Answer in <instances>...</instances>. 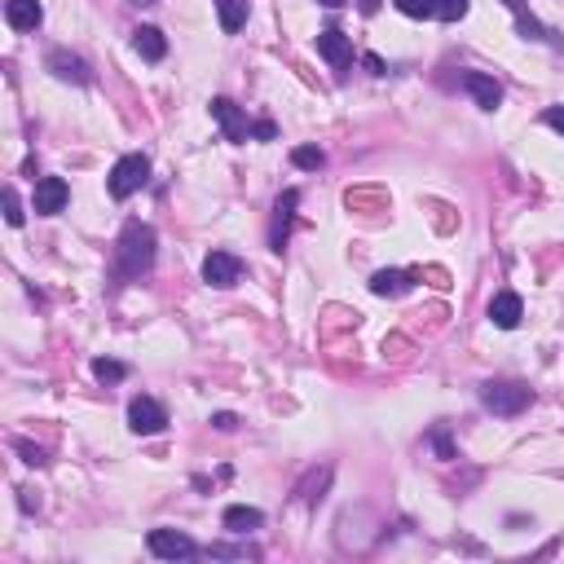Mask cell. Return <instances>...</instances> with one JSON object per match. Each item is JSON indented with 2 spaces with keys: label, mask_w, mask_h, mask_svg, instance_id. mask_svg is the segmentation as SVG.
Returning a JSON list of instances; mask_svg holds the SVG:
<instances>
[{
  "label": "cell",
  "mask_w": 564,
  "mask_h": 564,
  "mask_svg": "<svg viewBox=\"0 0 564 564\" xmlns=\"http://www.w3.org/2000/svg\"><path fill=\"white\" fill-rule=\"evenodd\" d=\"M154 247H159V239H154L151 225L128 221L124 234H119V247H115V282H133V278H142V273L154 265Z\"/></svg>",
  "instance_id": "cell-1"
},
{
  "label": "cell",
  "mask_w": 564,
  "mask_h": 564,
  "mask_svg": "<svg viewBox=\"0 0 564 564\" xmlns=\"http://www.w3.org/2000/svg\"><path fill=\"white\" fill-rule=\"evenodd\" d=\"M529 402H534V388H529V384H516V379H490V384H481V406L503 414V419L529 411Z\"/></svg>",
  "instance_id": "cell-2"
},
{
  "label": "cell",
  "mask_w": 564,
  "mask_h": 564,
  "mask_svg": "<svg viewBox=\"0 0 564 564\" xmlns=\"http://www.w3.org/2000/svg\"><path fill=\"white\" fill-rule=\"evenodd\" d=\"M146 181H151V159H146V154H124V159L110 168L106 190H110V199H133Z\"/></svg>",
  "instance_id": "cell-3"
},
{
  "label": "cell",
  "mask_w": 564,
  "mask_h": 564,
  "mask_svg": "<svg viewBox=\"0 0 564 564\" xmlns=\"http://www.w3.org/2000/svg\"><path fill=\"white\" fill-rule=\"evenodd\" d=\"M212 119L225 128V142H234V146H243V142H252V137H256V124H252L239 106L230 102V98H212Z\"/></svg>",
  "instance_id": "cell-4"
},
{
  "label": "cell",
  "mask_w": 564,
  "mask_h": 564,
  "mask_svg": "<svg viewBox=\"0 0 564 564\" xmlns=\"http://www.w3.org/2000/svg\"><path fill=\"white\" fill-rule=\"evenodd\" d=\"M146 542H151V556H159V560H186V556H199L195 538L181 534V529H151Z\"/></svg>",
  "instance_id": "cell-5"
},
{
  "label": "cell",
  "mask_w": 564,
  "mask_h": 564,
  "mask_svg": "<svg viewBox=\"0 0 564 564\" xmlns=\"http://www.w3.org/2000/svg\"><path fill=\"white\" fill-rule=\"evenodd\" d=\"M128 428H133L137 437H154V432L168 428V411H163L154 397H133V402H128Z\"/></svg>",
  "instance_id": "cell-6"
},
{
  "label": "cell",
  "mask_w": 564,
  "mask_h": 564,
  "mask_svg": "<svg viewBox=\"0 0 564 564\" xmlns=\"http://www.w3.org/2000/svg\"><path fill=\"white\" fill-rule=\"evenodd\" d=\"M296 207H300V190H282L278 204H273V221H269V247L282 252L287 247V234H291V221H296Z\"/></svg>",
  "instance_id": "cell-7"
},
{
  "label": "cell",
  "mask_w": 564,
  "mask_h": 564,
  "mask_svg": "<svg viewBox=\"0 0 564 564\" xmlns=\"http://www.w3.org/2000/svg\"><path fill=\"white\" fill-rule=\"evenodd\" d=\"M239 278H243V260L234 256V252H212V256L204 260V282H207V287L230 291Z\"/></svg>",
  "instance_id": "cell-8"
},
{
  "label": "cell",
  "mask_w": 564,
  "mask_h": 564,
  "mask_svg": "<svg viewBox=\"0 0 564 564\" xmlns=\"http://www.w3.org/2000/svg\"><path fill=\"white\" fill-rule=\"evenodd\" d=\"M459 84L472 93V102L481 106V110H499L503 106V84L494 75H485V71H463Z\"/></svg>",
  "instance_id": "cell-9"
},
{
  "label": "cell",
  "mask_w": 564,
  "mask_h": 564,
  "mask_svg": "<svg viewBox=\"0 0 564 564\" xmlns=\"http://www.w3.org/2000/svg\"><path fill=\"white\" fill-rule=\"evenodd\" d=\"M317 53L335 66V71H344L349 62H353V40L344 36V31H335V27H326V31H317Z\"/></svg>",
  "instance_id": "cell-10"
},
{
  "label": "cell",
  "mask_w": 564,
  "mask_h": 564,
  "mask_svg": "<svg viewBox=\"0 0 564 564\" xmlns=\"http://www.w3.org/2000/svg\"><path fill=\"white\" fill-rule=\"evenodd\" d=\"M66 199H71V190H66L62 177H40L36 181V212L40 216H57L66 207Z\"/></svg>",
  "instance_id": "cell-11"
},
{
  "label": "cell",
  "mask_w": 564,
  "mask_h": 564,
  "mask_svg": "<svg viewBox=\"0 0 564 564\" xmlns=\"http://www.w3.org/2000/svg\"><path fill=\"white\" fill-rule=\"evenodd\" d=\"M520 317H525V305H520L516 291H499V296L490 300V322H494L499 331H516Z\"/></svg>",
  "instance_id": "cell-12"
},
{
  "label": "cell",
  "mask_w": 564,
  "mask_h": 564,
  "mask_svg": "<svg viewBox=\"0 0 564 564\" xmlns=\"http://www.w3.org/2000/svg\"><path fill=\"white\" fill-rule=\"evenodd\" d=\"M40 18H45L40 0H4V22H9L13 31H36Z\"/></svg>",
  "instance_id": "cell-13"
},
{
  "label": "cell",
  "mask_w": 564,
  "mask_h": 564,
  "mask_svg": "<svg viewBox=\"0 0 564 564\" xmlns=\"http://www.w3.org/2000/svg\"><path fill=\"white\" fill-rule=\"evenodd\" d=\"M49 71L57 80H71V84H89V80H93V75H89V62L75 57V53H66V49L49 53Z\"/></svg>",
  "instance_id": "cell-14"
},
{
  "label": "cell",
  "mask_w": 564,
  "mask_h": 564,
  "mask_svg": "<svg viewBox=\"0 0 564 564\" xmlns=\"http://www.w3.org/2000/svg\"><path fill=\"white\" fill-rule=\"evenodd\" d=\"M411 287H414V278L406 269H379V273L370 278V291H375V296H393V300L406 296Z\"/></svg>",
  "instance_id": "cell-15"
},
{
  "label": "cell",
  "mask_w": 564,
  "mask_h": 564,
  "mask_svg": "<svg viewBox=\"0 0 564 564\" xmlns=\"http://www.w3.org/2000/svg\"><path fill=\"white\" fill-rule=\"evenodd\" d=\"M133 49L142 53L146 62H163V57H168V40H163L159 27H137V31H133Z\"/></svg>",
  "instance_id": "cell-16"
},
{
  "label": "cell",
  "mask_w": 564,
  "mask_h": 564,
  "mask_svg": "<svg viewBox=\"0 0 564 564\" xmlns=\"http://www.w3.org/2000/svg\"><path fill=\"white\" fill-rule=\"evenodd\" d=\"M221 520H225L230 534H252V529L265 525V512H260V508H243V503H234V508H225Z\"/></svg>",
  "instance_id": "cell-17"
},
{
  "label": "cell",
  "mask_w": 564,
  "mask_h": 564,
  "mask_svg": "<svg viewBox=\"0 0 564 564\" xmlns=\"http://www.w3.org/2000/svg\"><path fill=\"white\" fill-rule=\"evenodd\" d=\"M516 31H520L525 40H542V45H551V49H560V45H564L560 36H556L551 27H542V22H538L529 9H525V13H516Z\"/></svg>",
  "instance_id": "cell-18"
},
{
  "label": "cell",
  "mask_w": 564,
  "mask_h": 564,
  "mask_svg": "<svg viewBox=\"0 0 564 564\" xmlns=\"http://www.w3.org/2000/svg\"><path fill=\"white\" fill-rule=\"evenodd\" d=\"M252 4L247 0H216V18H221V31H239L247 22Z\"/></svg>",
  "instance_id": "cell-19"
},
{
  "label": "cell",
  "mask_w": 564,
  "mask_h": 564,
  "mask_svg": "<svg viewBox=\"0 0 564 564\" xmlns=\"http://www.w3.org/2000/svg\"><path fill=\"white\" fill-rule=\"evenodd\" d=\"M326 485H331V467H322V472H308L305 481L296 485V494H300V503H308V508H313V503H322V490H326Z\"/></svg>",
  "instance_id": "cell-20"
},
{
  "label": "cell",
  "mask_w": 564,
  "mask_h": 564,
  "mask_svg": "<svg viewBox=\"0 0 564 564\" xmlns=\"http://www.w3.org/2000/svg\"><path fill=\"white\" fill-rule=\"evenodd\" d=\"M93 375H98L102 384H119V379H128V366H124V361H110V358H98L93 361Z\"/></svg>",
  "instance_id": "cell-21"
},
{
  "label": "cell",
  "mask_w": 564,
  "mask_h": 564,
  "mask_svg": "<svg viewBox=\"0 0 564 564\" xmlns=\"http://www.w3.org/2000/svg\"><path fill=\"white\" fill-rule=\"evenodd\" d=\"M291 163L305 168V172H317V168L326 163V154L317 151V146H296V151H291Z\"/></svg>",
  "instance_id": "cell-22"
},
{
  "label": "cell",
  "mask_w": 564,
  "mask_h": 564,
  "mask_svg": "<svg viewBox=\"0 0 564 564\" xmlns=\"http://www.w3.org/2000/svg\"><path fill=\"white\" fill-rule=\"evenodd\" d=\"M432 9H437L441 22H459L463 13L472 9V0H432Z\"/></svg>",
  "instance_id": "cell-23"
},
{
  "label": "cell",
  "mask_w": 564,
  "mask_h": 564,
  "mask_svg": "<svg viewBox=\"0 0 564 564\" xmlns=\"http://www.w3.org/2000/svg\"><path fill=\"white\" fill-rule=\"evenodd\" d=\"M4 221H9V225H22V221H27V212H22V199H18V190H13V186L4 190Z\"/></svg>",
  "instance_id": "cell-24"
},
{
  "label": "cell",
  "mask_w": 564,
  "mask_h": 564,
  "mask_svg": "<svg viewBox=\"0 0 564 564\" xmlns=\"http://www.w3.org/2000/svg\"><path fill=\"white\" fill-rule=\"evenodd\" d=\"M397 9H402L406 18H437L432 0H397Z\"/></svg>",
  "instance_id": "cell-25"
},
{
  "label": "cell",
  "mask_w": 564,
  "mask_h": 564,
  "mask_svg": "<svg viewBox=\"0 0 564 564\" xmlns=\"http://www.w3.org/2000/svg\"><path fill=\"white\" fill-rule=\"evenodd\" d=\"M207 556H212V560H247V556L256 560L252 547H207Z\"/></svg>",
  "instance_id": "cell-26"
},
{
  "label": "cell",
  "mask_w": 564,
  "mask_h": 564,
  "mask_svg": "<svg viewBox=\"0 0 564 564\" xmlns=\"http://www.w3.org/2000/svg\"><path fill=\"white\" fill-rule=\"evenodd\" d=\"M13 450H18V455H22V463H31V467H45V450H40V446H31V441H22V437H18V441H13Z\"/></svg>",
  "instance_id": "cell-27"
},
{
  "label": "cell",
  "mask_w": 564,
  "mask_h": 564,
  "mask_svg": "<svg viewBox=\"0 0 564 564\" xmlns=\"http://www.w3.org/2000/svg\"><path fill=\"white\" fill-rule=\"evenodd\" d=\"M542 124L556 128V133L564 137V106H547V110H542Z\"/></svg>",
  "instance_id": "cell-28"
},
{
  "label": "cell",
  "mask_w": 564,
  "mask_h": 564,
  "mask_svg": "<svg viewBox=\"0 0 564 564\" xmlns=\"http://www.w3.org/2000/svg\"><path fill=\"white\" fill-rule=\"evenodd\" d=\"M361 66H366L370 75H388V62H384L379 53H361Z\"/></svg>",
  "instance_id": "cell-29"
},
{
  "label": "cell",
  "mask_w": 564,
  "mask_h": 564,
  "mask_svg": "<svg viewBox=\"0 0 564 564\" xmlns=\"http://www.w3.org/2000/svg\"><path fill=\"white\" fill-rule=\"evenodd\" d=\"M432 446H437V455H441V459H455V446H450L446 428H437V432H432Z\"/></svg>",
  "instance_id": "cell-30"
},
{
  "label": "cell",
  "mask_w": 564,
  "mask_h": 564,
  "mask_svg": "<svg viewBox=\"0 0 564 564\" xmlns=\"http://www.w3.org/2000/svg\"><path fill=\"white\" fill-rule=\"evenodd\" d=\"M212 428H216V432H234V428H239V414H230V411L212 414Z\"/></svg>",
  "instance_id": "cell-31"
},
{
  "label": "cell",
  "mask_w": 564,
  "mask_h": 564,
  "mask_svg": "<svg viewBox=\"0 0 564 564\" xmlns=\"http://www.w3.org/2000/svg\"><path fill=\"white\" fill-rule=\"evenodd\" d=\"M18 494H22V499H18V508H22V512H36V508H40V499H36L31 490H18Z\"/></svg>",
  "instance_id": "cell-32"
},
{
  "label": "cell",
  "mask_w": 564,
  "mask_h": 564,
  "mask_svg": "<svg viewBox=\"0 0 564 564\" xmlns=\"http://www.w3.org/2000/svg\"><path fill=\"white\" fill-rule=\"evenodd\" d=\"M503 4H508L512 13H525V0H503Z\"/></svg>",
  "instance_id": "cell-33"
},
{
  "label": "cell",
  "mask_w": 564,
  "mask_h": 564,
  "mask_svg": "<svg viewBox=\"0 0 564 564\" xmlns=\"http://www.w3.org/2000/svg\"><path fill=\"white\" fill-rule=\"evenodd\" d=\"M379 9V0H361V13H375Z\"/></svg>",
  "instance_id": "cell-34"
},
{
  "label": "cell",
  "mask_w": 564,
  "mask_h": 564,
  "mask_svg": "<svg viewBox=\"0 0 564 564\" xmlns=\"http://www.w3.org/2000/svg\"><path fill=\"white\" fill-rule=\"evenodd\" d=\"M317 4H326V9H340V4H344V0H317Z\"/></svg>",
  "instance_id": "cell-35"
},
{
  "label": "cell",
  "mask_w": 564,
  "mask_h": 564,
  "mask_svg": "<svg viewBox=\"0 0 564 564\" xmlns=\"http://www.w3.org/2000/svg\"><path fill=\"white\" fill-rule=\"evenodd\" d=\"M133 4H154V0H133Z\"/></svg>",
  "instance_id": "cell-36"
}]
</instances>
